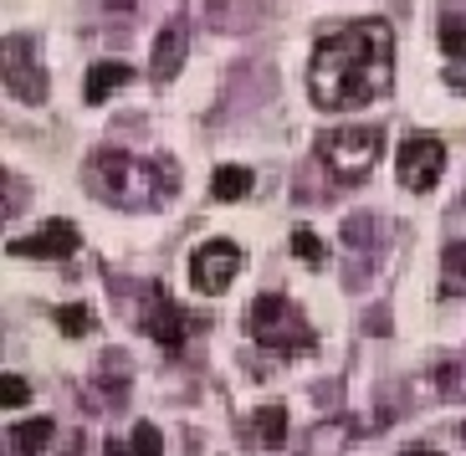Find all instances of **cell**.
<instances>
[{"mask_svg":"<svg viewBox=\"0 0 466 456\" xmlns=\"http://www.w3.org/2000/svg\"><path fill=\"white\" fill-rule=\"evenodd\" d=\"M251 185H257V175L247 165H220L216 180H210V195L216 200H241V195H251Z\"/></svg>","mask_w":466,"mask_h":456,"instance_id":"obj_14","label":"cell"},{"mask_svg":"<svg viewBox=\"0 0 466 456\" xmlns=\"http://www.w3.org/2000/svg\"><path fill=\"white\" fill-rule=\"evenodd\" d=\"M247 333L257 349H272V354H308L318 344L313 323L302 319V308L282 292H261L247 308Z\"/></svg>","mask_w":466,"mask_h":456,"instance_id":"obj_3","label":"cell"},{"mask_svg":"<svg viewBox=\"0 0 466 456\" xmlns=\"http://www.w3.org/2000/svg\"><path fill=\"white\" fill-rule=\"evenodd\" d=\"M241 247L236 241H226V236H216V241H206V247H195L190 257V282L200 292H226L236 282V272H241Z\"/></svg>","mask_w":466,"mask_h":456,"instance_id":"obj_7","label":"cell"},{"mask_svg":"<svg viewBox=\"0 0 466 456\" xmlns=\"http://www.w3.org/2000/svg\"><path fill=\"white\" fill-rule=\"evenodd\" d=\"M0 56H5V87H11V97H21V103H46V72H42L36 46L26 36H5Z\"/></svg>","mask_w":466,"mask_h":456,"instance_id":"obj_6","label":"cell"},{"mask_svg":"<svg viewBox=\"0 0 466 456\" xmlns=\"http://www.w3.org/2000/svg\"><path fill=\"white\" fill-rule=\"evenodd\" d=\"M144 333H154L165 349H179L185 333H190V313H185L165 288H154L149 298H144Z\"/></svg>","mask_w":466,"mask_h":456,"instance_id":"obj_9","label":"cell"},{"mask_svg":"<svg viewBox=\"0 0 466 456\" xmlns=\"http://www.w3.org/2000/svg\"><path fill=\"white\" fill-rule=\"evenodd\" d=\"M165 451V436L149 426V421H138L134 426V441H128V456H159Z\"/></svg>","mask_w":466,"mask_h":456,"instance_id":"obj_19","label":"cell"},{"mask_svg":"<svg viewBox=\"0 0 466 456\" xmlns=\"http://www.w3.org/2000/svg\"><path fill=\"white\" fill-rule=\"evenodd\" d=\"M405 456H441V451H431V446H410Z\"/></svg>","mask_w":466,"mask_h":456,"instance_id":"obj_24","label":"cell"},{"mask_svg":"<svg viewBox=\"0 0 466 456\" xmlns=\"http://www.w3.org/2000/svg\"><path fill=\"white\" fill-rule=\"evenodd\" d=\"M83 247V231L72 221H46L42 231H31V236H15L11 241V251L15 257H36V262H62V257H72V251Z\"/></svg>","mask_w":466,"mask_h":456,"instance_id":"obj_8","label":"cell"},{"mask_svg":"<svg viewBox=\"0 0 466 456\" xmlns=\"http://www.w3.org/2000/svg\"><path fill=\"white\" fill-rule=\"evenodd\" d=\"M144 5H149V0H108V15H124V21H134Z\"/></svg>","mask_w":466,"mask_h":456,"instance_id":"obj_23","label":"cell"},{"mask_svg":"<svg viewBox=\"0 0 466 456\" xmlns=\"http://www.w3.org/2000/svg\"><path fill=\"white\" fill-rule=\"evenodd\" d=\"M52 319H56V329H62V333H72V339L93 329V313H87L83 303H67V308H56Z\"/></svg>","mask_w":466,"mask_h":456,"instance_id":"obj_18","label":"cell"},{"mask_svg":"<svg viewBox=\"0 0 466 456\" xmlns=\"http://www.w3.org/2000/svg\"><path fill=\"white\" fill-rule=\"evenodd\" d=\"M185 52H190V21L175 15V21L159 31V42H154V62H149L154 83H175V72L185 67Z\"/></svg>","mask_w":466,"mask_h":456,"instance_id":"obj_10","label":"cell"},{"mask_svg":"<svg viewBox=\"0 0 466 456\" xmlns=\"http://www.w3.org/2000/svg\"><path fill=\"white\" fill-rule=\"evenodd\" d=\"M128 77H134V72H128V62H97V67L87 72V83H83V97H87V103H108V97L118 93Z\"/></svg>","mask_w":466,"mask_h":456,"instance_id":"obj_12","label":"cell"},{"mask_svg":"<svg viewBox=\"0 0 466 456\" xmlns=\"http://www.w3.org/2000/svg\"><path fill=\"white\" fill-rule=\"evenodd\" d=\"M441 272H446V288H466V241H451L441 251Z\"/></svg>","mask_w":466,"mask_h":456,"instance_id":"obj_17","label":"cell"},{"mask_svg":"<svg viewBox=\"0 0 466 456\" xmlns=\"http://www.w3.org/2000/svg\"><path fill=\"white\" fill-rule=\"evenodd\" d=\"M251 436H257V446L277 451V446L288 441V410H282V405H261V410L251 415Z\"/></svg>","mask_w":466,"mask_h":456,"instance_id":"obj_13","label":"cell"},{"mask_svg":"<svg viewBox=\"0 0 466 456\" xmlns=\"http://www.w3.org/2000/svg\"><path fill=\"white\" fill-rule=\"evenodd\" d=\"M52 436H56V426H52V421H46V415H31V421H21V426H11V436H5V446H11V456H42Z\"/></svg>","mask_w":466,"mask_h":456,"instance_id":"obj_11","label":"cell"},{"mask_svg":"<svg viewBox=\"0 0 466 456\" xmlns=\"http://www.w3.org/2000/svg\"><path fill=\"white\" fill-rule=\"evenodd\" d=\"M87 185H93V195H103V200H113L124 210H154L179 190V169L165 154L159 159H138L128 149H97L87 159Z\"/></svg>","mask_w":466,"mask_h":456,"instance_id":"obj_2","label":"cell"},{"mask_svg":"<svg viewBox=\"0 0 466 456\" xmlns=\"http://www.w3.org/2000/svg\"><path fill=\"white\" fill-rule=\"evenodd\" d=\"M21 200H26L21 175H15V169H5V216H21Z\"/></svg>","mask_w":466,"mask_h":456,"instance_id":"obj_22","label":"cell"},{"mask_svg":"<svg viewBox=\"0 0 466 456\" xmlns=\"http://www.w3.org/2000/svg\"><path fill=\"white\" fill-rule=\"evenodd\" d=\"M441 52L466 62V15L461 11H441Z\"/></svg>","mask_w":466,"mask_h":456,"instance_id":"obj_15","label":"cell"},{"mask_svg":"<svg viewBox=\"0 0 466 456\" xmlns=\"http://www.w3.org/2000/svg\"><path fill=\"white\" fill-rule=\"evenodd\" d=\"M395 83V31L390 21H349L318 36L308 62V97L323 113L364 108Z\"/></svg>","mask_w":466,"mask_h":456,"instance_id":"obj_1","label":"cell"},{"mask_svg":"<svg viewBox=\"0 0 466 456\" xmlns=\"http://www.w3.org/2000/svg\"><path fill=\"white\" fill-rule=\"evenodd\" d=\"M461 441H466V426H461Z\"/></svg>","mask_w":466,"mask_h":456,"instance_id":"obj_25","label":"cell"},{"mask_svg":"<svg viewBox=\"0 0 466 456\" xmlns=\"http://www.w3.org/2000/svg\"><path fill=\"white\" fill-rule=\"evenodd\" d=\"M31 400V385L21 380V374H0V405L5 410H15V405H26Z\"/></svg>","mask_w":466,"mask_h":456,"instance_id":"obj_21","label":"cell"},{"mask_svg":"<svg viewBox=\"0 0 466 456\" xmlns=\"http://www.w3.org/2000/svg\"><path fill=\"white\" fill-rule=\"evenodd\" d=\"M441 169H446V144H441V138L415 134V138H405V144H400L395 175H400V185H405V190H415V195L436 190Z\"/></svg>","mask_w":466,"mask_h":456,"instance_id":"obj_5","label":"cell"},{"mask_svg":"<svg viewBox=\"0 0 466 456\" xmlns=\"http://www.w3.org/2000/svg\"><path fill=\"white\" fill-rule=\"evenodd\" d=\"M292 251H298V262H302V267H323V262H329V247H323V236L308 231V226H298V231H292Z\"/></svg>","mask_w":466,"mask_h":456,"instance_id":"obj_16","label":"cell"},{"mask_svg":"<svg viewBox=\"0 0 466 456\" xmlns=\"http://www.w3.org/2000/svg\"><path fill=\"white\" fill-rule=\"evenodd\" d=\"M436 385H441V395H466V364L461 360L436 364Z\"/></svg>","mask_w":466,"mask_h":456,"instance_id":"obj_20","label":"cell"},{"mask_svg":"<svg viewBox=\"0 0 466 456\" xmlns=\"http://www.w3.org/2000/svg\"><path fill=\"white\" fill-rule=\"evenodd\" d=\"M384 149V134L370 124H359V128H329V134L318 138V159H323V169H333V180L343 185H354L364 180L374 169V159H380Z\"/></svg>","mask_w":466,"mask_h":456,"instance_id":"obj_4","label":"cell"}]
</instances>
